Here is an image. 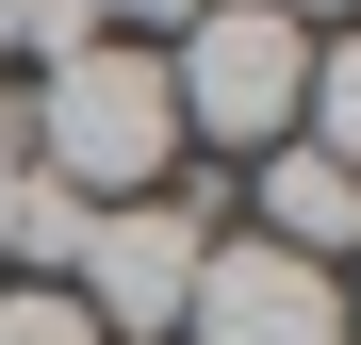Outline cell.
Masks as SVG:
<instances>
[{
    "instance_id": "6da1fadb",
    "label": "cell",
    "mask_w": 361,
    "mask_h": 345,
    "mask_svg": "<svg viewBox=\"0 0 361 345\" xmlns=\"http://www.w3.org/2000/svg\"><path fill=\"white\" fill-rule=\"evenodd\" d=\"M17 148L66 181L82 214L115 198H164L180 181V115H164V49H66V66H33V115H17Z\"/></svg>"
},
{
    "instance_id": "7a4b0ae2",
    "label": "cell",
    "mask_w": 361,
    "mask_h": 345,
    "mask_svg": "<svg viewBox=\"0 0 361 345\" xmlns=\"http://www.w3.org/2000/svg\"><path fill=\"white\" fill-rule=\"evenodd\" d=\"M295 99H312V33L279 17V0H214L197 33L164 49V115H180V148H295Z\"/></svg>"
},
{
    "instance_id": "3957f363",
    "label": "cell",
    "mask_w": 361,
    "mask_h": 345,
    "mask_svg": "<svg viewBox=\"0 0 361 345\" xmlns=\"http://www.w3.org/2000/svg\"><path fill=\"white\" fill-rule=\"evenodd\" d=\"M197 263H214V198H115L82 214V247H66V296L99 345H180V296H197Z\"/></svg>"
},
{
    "instance_id": "277c9868",
    "label": "cell",
    "mask_w": 361,
    "mask_h": 345,
    "mask_svg": "<svg viewBox=\"0 0 361 345\" xmlns=\"http://www.w3.org/2000/svg\"><path fill=\"white\" fill-rule=\"evenodd\" d=\"M180 345H345V279L263 247V230H230L197 263V296H180Z\"/></svg>"
},
{
    "instance_id": "5b68a950",
    "label": "cell",
    "mask_w": 361,
    "mask_h": 345,
    "mask_svg": "<svg viewBox=\"0 0 361 345\" xmlns=\"http://www.w3.org/2000/svg\"><path fill=\"white\" fill-rule=\"evenodd\" d=\"M263 247H295V263H361V181L329 148H263Z\"/></svg>"
},
{
    "instance_id": "8992f818",
    "label": "cell",
    "mask_w": 361,
    "mask_h": 345,
    "mask_svg": "<svg viewBox=\"0 0 361 345\" xmlns=\"http://www.w3.org/2000/svg\"><path fill=\"white\" fill-rule=\"evenodd\" d=\"M295 148H329L361 181V33H312V99H295Z\"/></svg>"
},
{
    "instance_id": "52a82bcc",
    "label": "cell",
    "mask_w": 361,
    "mask_h": 345,
    "mask_svg": "<svg viewBox=\"0 0 361 345\" xmlns=\"http://www.w3.org/2000/svg\"><path fill=\"white\" fill-rule=\"evenodd\" d=\"M0 345H99L66 279H0Z\"/></svg>"
},
{
    "instance_id": "ba28073f",
    "label": "cell",
    "mask_w": 361,
    "mask_h": 345,
    "mask_svg": "<svg viewBox=\"0 0 361 345\" xmlns=\"http://www.w3.org/2000/svg\"><path fill=\"white\" fill-rule=\"evenodd\" d=\"M197 17H214V0H99V33H115V49H180Z\"/></svg>"
},
{
    "instance_id": "9c48e42d",
    "label": "cell",
    "mask_w": 361,
    "mask_h": 345,
    "mask_svg": "<svg viewBox=\"0 0 361 345\" xmlns=\"http://www.w3.org/2000/svg\"><path fill=\"white\" fill-rule=\"evenodd\" d=\"M0 279H17V115H0Z\"/></svg>"
},
{
    "instance_id": "30bf717a",
    "label": "cell",
    "mask_w": 361,
    "mask_h": 345,
    "mask_svg": "<svg viewBox=\"0 0 361 345\" xmlns=\"http://www.w3.org/2000/svg\"><path fill=\"white\" fill-rule=\"evenodd\" d=\"M279 17H295V33H361V0H279Z\"/></svg>"
},
{
    "instance_id": "8fae6325",
    "label": "cell",
    "mask_w": 361,
    "mask_h": 345,
    "mask_svg": "<svg viewBox=\"0 0 361 345\" xmlns=\"http://www.w3.org/2000/svg\"><path fill=\"white\" fill-rule=\"evenodd\" d=\"M0 66H17V0H0Z\"/></svg>"
},
{
    "instance_id": "7c38bea8",
    "label": "cell",
    "mask_w": 361,
    "mask_h": 345,
    "mask_svg": "<svg viewBox=\"0 0 361 345\" xmlns=\"http://www.w3.org/2000/svg\"><path fill=\"white\" fill-rule=\"evenodd\" d=\"M345 329H361V279H345Z\"/></svg>"
}]
</instances>
